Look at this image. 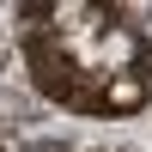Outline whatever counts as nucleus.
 Returning <instances> with one entry per match:
<instances>
[{
    "mask_svg": "<svg viewBox=\"0 0 152 152\" xmlns=\"http://www.w3.org/2000/svg\"><path fill=\"white\" fill-rule=\"evenodd\" d=\"M31 67L43 91L85 116H128L146 104V43L122 12L91 0L31 6Z\"/></svg>",
    "mask_w": 152,
    "mask_h": 152,
    "instance_id": "f257e3e1",
    "label": "nucleus"
}]
</instances>
